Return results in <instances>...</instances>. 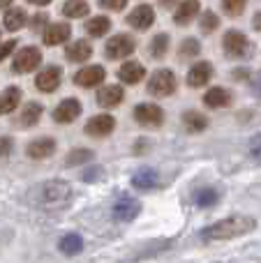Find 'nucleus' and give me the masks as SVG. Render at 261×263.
<instances>
[{"mask_svg":"<svg viewBox=\"0 0 261 263\" xmlns=\"http://www.w3.org/2000/svg\"><path fill=\"white\" fill-rule=\"evenodd\" d=\"M257 227V219L248 217V215H231L227 219L211 224L201 231V240L203 242H215V240H229L236 236H245V233L254 231Z\"/></svg>","mask_w":261,"mask_h":263,"instance_id":"obj_1","label":"nucleus"},{"mask_svg":"<svg viewBox=\"0 0 261 263\" xmlns=\"http://www.w3.org/2000/svg\"><path fill=\"white\" fill-rule=\"evenodd\" d=\"M72 201V187L65 180H49L35 190V203L44 210H60Z\"/></svg>","mask_w":261,"mask_h":263,"instance_id":"obj_2","label":"nucleus"},{"mask_svg":"<svg viewBox=\"0 0 261 263\" xmlns=\"http://www.w3.org/2000/svg\"><path fill=\"white\" fill-rule=\"evenodd\" d=\"M176 90V77L171 69H157L148 81V92L155 97H166Z\"/></svg>","mask_w":261,"mask_h":263,"instance_id":"obj_3","label":"nucleus"},{"mask_svg":"<svg viewBox=\"0 0 261 263\" xmlns=\"http://www.w3.org/2000/svg\"><path fill=\"white\" fill-rule=\"evenodd\" d=\"M222 46H225V53L229 58H243V55L250 53V42L243 32L238 30H229L222 40Z\"/></svg>","mask_w":261,"mask_h":263,"instance_id":"obj_4","label":"nucleus"},{"mask_svg":"<svg viewBox=\"0 0 261 263\" xmlns=\"http://www.w3.org/2000/svg\"><path fill=\"white\" fill-rule=\"evenodd\" d=\"M139 213H141V203L129 194H123L114 203V219H118V222H132V219H137Z\"/></svg>","mask_w":261,"mask_h":263,"instance_id":"obj_5","label":"nucleus"},{"mask_svg":"<svg viewBox=\"0 0 261 263\" xmlns=\"http://www.w3.org/2000/svg\"><path fill=\"white\" fill-rule=\"evenodd\" d=\"M40 63H42L40 49H37V46H26V49H21L16 53V58H14V72L28 74V72H32Z\"/></svg>","mask_w":261,"mask_h":263,"instance_id":"obj_6","label":"nucleus"},{"mask_svg":"<svg viewBox=\"0 0 261 263\" xmlns=\"http://www.w3.org/2000/svg\"><path fill=\"white\" fill-rule=\"evenodd\" d=\"M134 118L143 127H160L164 123V111L157 104H139L134 109Z\"/></svg>","mask_w":261,"mask_h":263,"instance_id":"obj_7","label":"nucleus"},{"mask_svg":"<svg viewBox=\"0 0 261 263\" xmlns=\"http://www.w3.org/2000/svg\"><path fill=\"white\" fill-rule=\"evenodd\" d=\"M134 40L129 35H116V37H111L109 42H106V46H104V53L109 55V58H114V60H118V58H127L129 53H134Z\"/></svg>","mask_w":261,"mask_h":263,"instance_id":"obj_8","label":"nucleus"},{"mask_svg":"<svg viewBox=\"0 0 261 263\" xmlns=\"http://www.w3.org/2000/svg\"><path fill=\"white\" fill-rule=\"evenodd\" d=\"M60 79H63V69L58 65H51V67H44V72L37 74L35 88L40 92H53L60 86Z\"/></svg>","mask_w":261,"mask_h":263,"instance_id":"obj_9","label":"nucleus"},{"mask_svg":"<svg viewBox=\"0 0 261 263\" xmlns=\"http://www.w3.org/2000/svg\"><path fill=\"white\" fill-rule=\"evenodd\" d=\"M104 77H106L104 67H100V65H88V67L79 69V72L74 74V83L83 86V88H92V86H100V83L104 81Z\"/></svg>","mask_w":261,"mask_h":263,"instance_id":"obj_10","label":"nucleus"},{"mask_svg":"<svg viewBox=\"0 0 261 263\" xmlns=\"http://www.w3.org/2000/svg\"><path fill=\"white\" fill-rule=\"evenodd\" d=\"M79 114H81V104H79V100H74V97H69V100H63L58 106L53 109V120L55 123H74V120L79 118Z\"/></svg>","mask_w":261,"mask_h":263,"instance_id":"obj_11","label":"nucleus"},{"mask_svg":"<svg viewBox=\"0 0 261 263\" xmlns=\"http://www.w3.org/2000/svg\"><path fill=\"white\" fill-rule=\"evenodd\" d=\"M116 127V120H114V116H109V114H100V116H92L90 120H88V125H86V134H90V136H106V134H111Z\"/></svg>","mask_w":261,"mask_h":263,"instance_id":"obj_12","label":"nucleus"},{"mask_svg":"<svg viewBox=\"0 0 261 263\" xmlns=\"http://www.w3.org/2000/svg\"><path fill=\"white\" fill-rule=\"evenodd\" d=\"M153 21H155V12H153L151 5H139L127 16V23L132 28H137V30H148L153 26Z\"/></svg>","mask_w":261,"mask_h":263,"instance_id":"obj_13","label":"nucleus"},{"mask_svg":"<svg viewBox=\"0 0 261 263\" xmlns=\"http://www.w3.org/2000/svg\"><path fill=\"white\" fill-rule=\"evenodd\" d=\"M211 77H213L211 63L201 60V63L192 65V69L188 72V86H190V88H203L208 81H211Z\"/></svg>","mask_w":261,"mask_h":263,"instance_id":"obj_14","label":"nucleus"},{"mask_svg":"<svg viewBox=\"0 0 261 263\" xmlns=\"http://www.w3.org/2000/svg\"><path fill=\"white\" fill-rule=\"evenodd\" d=\"M55 153V141L51 136H42L28 143V157L32 159H46Z\"/></svg>","mask_w":261,"mask_h":263,"instance_id":"obj_15","label":"nucleus"},{"mask_svg":"<svg viewBox=\"0 0 261 263\" xmlns=\"http://www.w3.org/2000/svg\"><path fill=\"white\" fill-rule=\"evenodd\" d=\"M72 35V28L67 23H53L44 30V44L46 46H55V44H63V42L69 40Z\"/></svg>","mask_w":261,"mask_h":263,"instance_id":"obj_16","label":"nucleus"},{"mask_svg":"<svg viewBox=\"0 0 261 263\" xmlns=\"http://www.w3.org/2000/svg\"><path fill=\"white\" fill-rule=\"evenodd\" d=\"M120 102H123V88L120 86H104L97 92V104L104 109H114Z\"/></svg>","mask_w":261,"mask_h":263,"instance_id":"obj_17","label":"nucleus"},{"mask_svg":"<svg viewBox=\"0 0 261 263\" xmlns=\"http://www.w3.org/2000/svg\"><path fill=\"white\" fill-rule=\"evenodd\" d=\"M146 77V69H143V65L141 63H134V60H129V63H125L123 67L118 69V79L123 83H139L141 79Z\"/></svg>","mask_w":261,"mask_h":263,"instance_id":"obj_18","label":"nucleus"},{"mask_svg":"<svg viewBox=\"0 0 261 263\" xmlns=\"http://www.w3.org/2000/svg\"><path fill=\"white\" fill-rule=\"evenodd\" d=\"M157 182H160V176H157L155 168H139L137 173H134L132 178V185L137 187V190H153V187H157Z\"/></svg>","mask_w":261,"mask_h":263,"instance_id":"obj_19","label":"nucleus"},{"mask_svg":"<svg viewBox=\"0 0 261 263\" xmlns=\"http://www.w3.org/2000/svg\"><path fill=\"white\" fill-rule=\"evenodd\" d=\"M199 9H201L199 0H183V3L178 5V9H176V14H174V21L180 23V26H185V23H190L194 16H197Z\"/></svg>","mask_w":261,"mask_h":263,"instance_id":"obj_20","label":"nucleus"},{"mask_svg":"<svg viewBox=\"0 0 261 263\" xmlns=\"http://www.w3.org/2000/svg\"><path fill=\"white\" fill-rule=\"evenodd\" d=\"M42 114H44V106H42L40 102H28L26 109L18 116V125H21V127H35L37 120L42 118Z\"/></svg>","mask_w":261,"mask_h":263,"instance_id":"obj_21","label":"nucleus"},{"mask_svg":"<svg viewBox=\"0 0 261 263\" xmlns=\"http://www.w3.org/2000/svg\"><path fill=\"white\" fill-rule=\"evenodd\" d=\"M229 102H231V95L225 88H211V90L203 95V104H206L208 109H225Z\"/></svg>","mask_w":261,"mask_h":263,"instance_id":"obj_22","label":"nucleus"},{"mask_svg":"<svg viewBox=\"0 0 261 263\" xmlns=\"http://www.w3.org/2000/svg\"><path fill=\"white\" fill-rule=\"evenodd\" d=\"M90 55H92V46L88 44L86 40H77L67 46V58L72 60V63H83V60H88Z\"/></svg>","mask_w":261,"mask_h":263,"instance_id":"obj_23","label":"nucleus"},{"mask_svg":"<svg viewBox=\"0 0 261 263\" xmlns=\"http://www.w3.org/2000/svg\"><path fill=\"white\" fill-rule=\"evenodd\" d=\"M18 102H21V90L18 88H7V90L0 92V116L5 114H12L14 109L18 106Z\"/></svg>","mask_w":261,"mask_h":263,"instance_id":"obj_24","label":"nucleus"},{"mask_svg":"<svg viewBox=\"0 0 261 263\" xmlns=\"http://www.w3.org/2000/svg\"><path fill=\"white\" fill-rule=\"evenodd\" d=\"M183 125L188 132L197 134V132H203L208 127V118L203 114H199V111H188V114L183 116Z\"/></svg>","mask_w":261,"mask_h":263,"instance_id":"obj_25","label":"nucleus"},{"mask_svg":"<svg viewBox=\"0 0 261 263\" xmlns=\"http://www.w3.org/2000/svg\"><path fill=\"white\" fill-rule=\"evenodd\" d=\"M58 247H60V252H63V254L74 256V254H79V252H81L83 240H81V236H79V233H67V236L60 238Z\"/></svg>","mask_w":261,"mask_h":263,"instance_id":"obj_26","label":"nucleus"},{"mask_svg":"<svg viewBox=\"0 0 261 263\" xmlns=\"http://www.w3.org/2000/svg\"><path fill=\"white\" fill-rule=\"evenodd\" d=\"M3 23H5V28H7V30H21L23 23H26V12H23L21 7L7 9V12H5V16H3Z\"/></svg>","mask_w":261,"mask_h":263,"instance_id":"obj_27","label":"nucleus"},{"mask_svg":"<svg viewBox=\"0 0 261 263\" xmlns=\"http://www.w3.org/2000/svg\"><path fill=\"white\" fill-rule=\"evenodd\" d=\"M109 28H111V21L106 16H92L90 21L86 23V30H88V35H90V37L106 35V32H109Z\"/></svg>","mask_w":261,"mask_h":263,"instance_id":"obj_28","label":"nucleus"},{"mask_svg":"<svg viewBox=\"0 0 261 263\" xmlns=\"http://www.w3.org/2000/svg\"><path fill=\"white\" fill-rule=\"evenodd\" d=\"M217 199H220V194H217V190H213V187H203V190H199L197 194H194V203H197L199 208H211V205L217 203Z\"/></svg>","mask_w":261,"mask_h":263,"instance_id":"obj_29","label":"nucleus"},{"mask_svg":"<svg viewBox=\"0 0 261 263\" xmlns=\"http://www.w3.org/2000/svg\"><path fill=\"white\" fill-rule=\"evenodd\" d=\"M63 14L69 18H81L88 14V3L86 0H67L63 5Z\"/></svg>","mask_w":261,"mask_h":263,"instance_id":"obj_30","label":"nucleus"},{"mask_svg":"<svg viewBox=\"0 0 261 263\" xmlns=\"http://www.w3.org/2000/svg\"><path fill=\"white\" fill-rule=\"evenodd\" d=\"M166 51H169V35H155L151 42V55L153 58H162V55H166Z\"/></svg>","mask_w":261,"mask_h":263,"instance_id":"obj_31","label":"nucleus"},{"mask_svg":"<svg viewBox=\"0 0 261 263\" xmlns=\"http://www.w3.org/2000/svg\"><path fill=\"white\" fill-rule=\"evenodd\" d=\"M90 159H92V150L77 148V150H72V153L67 155L65 164H67V166H77V164H86V162H90Z\"/></svg>","mask_w":261,"mask_h":263,"instance_id":"obj_32","label":"nucleus"},{"mask_svg":"<svg viewBox=\"0 0 261 263\" xmlns=\"http://www.w3.org/2000/svg\"><path fill=\"white\" fill-rule=\"evenodd\" d=\"M248 5V0H222V9H225L229 16H240Z\"/></svg>","mask_w":261,"mask_h":263,"instance_id":"obj_33","label":"nucleus"},{"mask_svg":"<svg viewBox=\"0 0 261 263\" xmlns=\"http://www.w3.org/2000/svg\"><path fill=\"white\" fill-rule=\"evenodd\" d=\"M217 26H220V18H217V14H213L211 9H206V12L201 14V30L203 32H213Z\"/></svg>","mask_w":261,"mask_h":263,"instance_id":"obj_34","label":"nucleus"},{"mask_svg":"<svg viewBox=\"0 0 261 263\" xmlns=\"http://www.w3.org/2000/svg\"><path fill=\"white\" fill-rule=\"evenodd\" d=\"M248 150H250V157H252L257 164H261V132L250 139V148Z\"/></svg>","mask_w":261,"mask_h":263,"instance_id":"obj_35","label":"nucleus"},{"mask_svg":"<svg viewBox=\"0 0 261 263\" xmlns=\"http://www.w3.org/2000/svg\"><path fill=\"white\" fill-rule=\"evenodd\" d=\"M199 49H201V46H199V42L190 37V40H185L183 46H180V55H197Z\"/></svg>","mask_w":261,"mask_h":263,"instance_id":"obj_36","label":"nucleus"},{"mask_svg":"<svg viewBox=\"0 0 261 263\" xmlns=\"http://www.w3.org/2000/svg\"><path fill=\"white\" fill-rule=\"evenodd\" d=\"M12 148H14L12 139H7V136H0V157H7V155L12 153Z\"/></svg>","mask_w":261,"mask_h":263,"instance_id":"obj_37","label":"nucleus"},{"mask_svg":"<svg viewBox=\"0 0 261 263\" xmlns=\"http://www.w3.org/2000/svg\"><path fill=\"white\" fill-rule=\"evenodd\" d=\"M14 46H16V40H9V42H5V44H0V63H3V60L12 53Z\"/></svg>","mask_w":261,"mask_h":263,"instance_id":"obj_38","label":"nucleus"},{"mask_svg":"<svg viewBox=\"0 0 261 263\" xmlns=\"http://www.w3.org/2000/svg\"><path fill=\"white\" fill-rule=\"evenodd\" d=\"M97 178H102V168L100 166H95V168H90V171L83 173V180L86 182H95Z\"/></svg>","mask_w":261,"mask_h":263,"instance_id":"obj_39","label":"nucleus"},{"mask_svg":"<svg viewBox=\"0 0 261 263\" xmlns=\"http://www.w3.org/2000/svg\"><path fill=\"white\" fill-rule=\"evenodd\" d=\"M102 5L109 9H123L127 5V0H102Z\"/></svg>","mask_w":261,"mask_h":263,"instance_id":"obj_40","label":"nucleus"},{"mask_svg":"<svg viewBox=\"0 0 261 263\" xmlns=\"http://www.w3.org/2000/svg\"><path fill=\"white\" fill-rule=\"evenodd\" d=\"M252 26H254V28H257V30L261 32V12L254 14V18H252Z\"/></svg>","mask_w":261,"mask_h":263,"instance_id":"obj_41","label":"nucleus"},{"mask_svg":"<svg viewBox=\"0 0 261 263\" xmlns=\"http://www.w3.org/2000/svg\"><path fill=\"white\" fill-rule=\"evenodd\" d=\"M28 3H32V5H40V7H44V5H49L51 0H28Z\"/></svg>","mask_w":261,"mask_h":263,"instance_id":"obj_42","label":"nucleus"},{"mask_svg":"<svg viewBox=\"0 0 261 263\" xmlns=\"http://www.w3.org/2000/svg\"><path fill=\"white\" fill-rule=\"evenodd\" d=\"M254 90H257V92H259V95H261V74H259V77H257V81H254Z\"/></svg>","mask_w":261,"mask_h":263,"instance_id":"obj_43","label":"nucleus"},{"mask_svg":"<svg viewBox=\"0 0 261 263\" xmlns=\"http://www.w3.org/2000/svg\"><path fill=\"white\" fill-rule=\"evenodd\" d=\"M7 5H12V0H0V9L7 7Z\"/></svg>","mask_w":261,"mask_h":263,"instance_id":"obj_44","label":"nucleus"},{"mask_svg":"<svg viewBox=\"0 0 261 263\" xmlns=\"http://www.w3.org/2000/svg\"><path fill=\"white\" fill-rule=\"evenodd\" d=\"M162 5H164V7H171V5H174V0H160Z\"/></svg>","mask_w":261,"mask_h":263,"instance_id":"obj_45","label":"nucleus"}]
</instances>
